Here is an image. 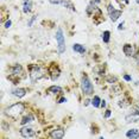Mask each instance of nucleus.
Here are the masks:
<instances>
[{
	"instance_id": "9b49d317",
	"label": "nucleus",
	"mask_w": 139,
	"mask_h": 139,
	"mask_svg": "<svg viewBox=\"0 0 139 139\" xmlns=\"http://www.w3.org/2000/svg\"><path fill=\"white\" fill-rule=\"evenodd\" d=\"M11 73H12V75H14V76H20L23 74V67L20 64H15V66H13L11 68Z\"/></svg>"
},
{
	"instance_id": "20e7f679",
	"label": "nucleus",
	"mask_w": 139,
	"mask_h": 139,
	"mask_svg": "<svg viewBox=\"0 0 139 139\" xmlns=\"http://www.w3.org/2000/svg\"><path fill=\"white\" fill-rule=\"evenodd\" d=\"M43 76H44V71L41 69V67H38V66L30 67V77L32 81H37V80L42 79Z\"/></svg>"
},
{
	"instance_id": "39448f33",
	"label": "nucleus",
	"mask_w": 139,
	"mask_h": 139,
	"mask_svg": "<svg viewBox=\"0 0 139 139\" xmlns=\"http://www.w3.org/2000/svg\"><path fill=\"white\" fill-rule=\"evenodd\" d=\"M107 11H108V14H110V18H111L112 22H117L121 17V13H123L120 10H115L112 5H108Z\"/></svg>"
},
{
	"instance_id": "0eeeda50",
	"label": "nucleus",
	"mask_w": 139,
	"mask_h": 139,
	"mask_svg": "<svg viewBox=\"0 0 139 139\" xmlns=\"http://www.w3.org/2000/svg\"><path fill=\"white\" fill-rule=\"evenodd\" d=\"M123 51H124V54H125L126 56H128V57L134 55V48H133V45H131V44H125L124 48H123Z\"/></svg>"
},
{
	"instance_id": "bb28decb",
	"label": "nucleus",
	"mask_w": 139,
	"mask_h": 139,
	"mask_svg": "<svg viewBox=\"0 0 139 139\" xmlns=\"http://www.w3.org/2000/svg\"><path fill=\"white\" fill-rule=\"evenodd\" d=\"M101 107H106V101H101Z\"/></svg>"
},
{
	"instance_id": "aec40b11",
	"label": "nucleus",
	"mask_w": 139,
	"mask_h": 139,
	"mask_svg": "<svg viewBox=\"0 0 139 139\" xmlns=\"http://www.w3.org/2000/svg\"><path fill=\"white\" fill-rule=\"evenodd\" d=\"M36 19H37V17H32V18L30 19V22H29V23H28V26H31V25L33 24V22H35Z\"/></svg>"
},
{
	"instance_id": "dca6fc26",
	"label": "nucleus",
	"mask_w": 139,
	"mask_h": 139,
	"mask_svg": "<svg viewBox=\"0 0 139 139\" xmlns=\"http://www.w3.org/2000/svg\"><path fill=\"white\" fill-rule=\"evenodd\" d=\"M35 120V118H33V115H31V114H29L26 117H24L23 119H22V121H20V124L22 125H28L30 123H32Z\"/></svg>"
},
{
	"instance_id": "c85d7f7f",
	"label": "nucleus",
	"mask_w": 139,
	"mask_h": 139,
	"mask_svg": "<svg viewBox=\"0 0 139 139\" xmlns=\"http://www.w3.org/2000/svg\"><path fill=\"white\" fill-rule=\"evenodd\" d=\"M137 4H139V0H137Z\"/></svg>"
},
{
	"instance_id": "412c9836",
	"label": "nucleus",
	"mask_w": 139,
	"mask_h": 139,
	"mask_svg": "<svg viewBox=\"0 0 139 139\" xmlns=\"http://www.w3.org/2000/svg\"><path fill=\"white\" fill-rule=\"evenodd\" d=\"M11 24H12V23H11V20H7V22L5 23V28H6V29H8L10 26H11Z\"/></svg>"
},
{
	"instance_id": "ddd939ff",
	"label": "nucleus",
	"mask_w": 139,
	"mask_h": 139,
	"mask_svg": "<svg viewBox=\"0 0 139 139\" xmlns=\"http://www.w3.org/2000/svg\"><path fill=\"white\" fill-rule=\"evenodd\" d=\"M73 50L76 51V52H79V54H84L86 52V48H84L83 45L79 44V43H76V44L73 45Z\"/></svg>"
},
{
	"instance_id": "423d86ee",
	"label": "nucleus",
	"mask_w": 139,
	"mask_h": 139,
	"mask_svg": "<svg viewBox=\"0 0 139 139\" xmlns=\"http://www.w3.org/2000/svg\"><path fill=\"white\" fill-rule=\"evenodd\" d=\"M35 131H33V128H31V127H23L22 130H20V134L24 137V138H32V137H35Z\"/></svg>"
},
{
	"instance_id": "4be33fe9",
	"label": "nucleus",
	"mask_w": 139,
	"mask_h": 139,
	"mask_svg": "<svg viewBox=\"0 0 139 139\" xmlns=\"http://www.w3.org/2000/svg\"><path fill=\"white\" fill-rule=\"evenodd\" d=\"M124 80H125V81H131L132 79H131L130 75H124Z\"/></svg>"
},
{
	"instance_id": "a211bd4d",
	"label": "nucleus",
	"mask_w": 139,
	"mask_h": 139,
	"mask_svg": "<svg viewBox=\"0 0 139 139\" xmlns=\"http://www.w3.org/2000/svg\"><path fill=\"white\" fill-rule=\"evenodd\" d=\"M92 105H93L94 107H100V106H101V100H100V97L97 96V95H95V96L93 97Z\"/></svg>"
},
{
	"instance_id": "7ed1b4c3",
	"label": "nucleus",
	"mask_w": 139,
	"mask_h": 139,
	"mask_svg": "<svg viewBox=\"0 0 139 139\" xmlns=\"http://www.w3.org/2000/svg\"><path fill=\"white\" fill-rule=\"evenodd\" d=\"M56 41L58 44V52L63 54L66 51V39H64V36H63V30L61 28H58L56 31Z\"/></svg>"
},
{
	"instance_id": "f03ea898",
	"label": "nucleus",
	"mask_w": 139,
	"mask_h": 139,
	"mask_svg": "<svg viewBox=\"0 0 139 139\" xmlns=\"http://www.w3.org/2000/svg\"><path fill=\"white\" fill-rule=\"evenodd\" d=\"M81 89H82L83 94H86V95H92V94L94 93L93 84H92L90 80H89L87 76H82V80H81Z\"/></svg>"
},
{
	"instance_id": "f8f14e48",
	"label": "nucleus",
	"mask_w": 139,
	"mask_h": 139,
	"mask_svg": "<svg viewBox=\"0 0 139 139\" xmlns=\"http://www.w3.org/2000/svg\"><path fill=\"white\" fill-rule=\"evenodd\" d=\"M126 137L127 138H139V131L133 128V130H130L126 132Z\"/></svg>"
},
{
	"instance_id": "4468645a",
	"label": "nucleus",
	"mask_w": 139,
	"mask_h": 139,
	"mask_svg": "<svg viewBox=\"0 0 139 139\" xmlns=\"http://www.w3.org/2000/svg\"><path fill=\"white\" fill-rule=\"evenodd\" d=\"M31 10H32V2L30 0H25L24 1V6H23V12L24 13H29V12H31Z\"/></svg>"
},
{
	"instance_id": "6ab92c4d",
	"label": "nucleus",
	"mask_w": 139,
	"mask_h": 139,
	"mask_svg": "<svg viewBox=\"0 0 139 139\" xmlns=\"http://www.w3.org/2000/svg\"><path fill=\"white\" fill-rule=\"evenodd\" d=\"M110 31H105L103 33H102V41L105 43H108L110 42Z\"/></svg>"
},
{
	"instance_id": "2eb2a0df",
	"label": "nucleus",
	"mask_w": 139,
	"mask_h": 139,
	"mask_svg": "<svg viewBox=\"0 0 139 139\" xmlns=\"http://www.w3.org/2000/svg\"><path fill=\"white\" fill-rule=\"evenodd\" d=\"M48 93H50V94H59V93H62V88L58 87V86H51V87L48 88Z\"/></svg>"
},
{
	"instance_id": "5701e85b",
	"label": "nucleus",
	"mask_w": 139,
	"mask_h": 139,
	"mask_svg": "<svg viewBox=\"0 0 139 139\" xmlns=\"http://www.w3.org/2000/svg\"><path fill=\"white\" fill-rule=\"evenodd\" d=\"M50 2H51V4H61L62 0H50Z\"/></svg>"
},
{
	"instance_id": "6e6552de",
	"label": "nucleus",
	"mask_w": 139,
	"mask_h": 139,
	"mask_svg": "<svg viewBox=\"0 0 139 139\" xmlns=\"http://www.w3.org/2000/svg\"><path fill=\"white\" fill-rule=\"evenodd\" d=\"M11 93H12V95L17 97H23L26 94V89H24V88H13L11 90Z\"/></svg>"
},
{
	"instance_id": "cd10ccee",
	"label": "nucleus",
	"mask_w": 139,
	"mask_h": 139,
	"mask_svg": "<svg viewBox=\"0 0 139 139\" xmlns=\"http://www.w3.org/2000/svg\"><path fill=\"white\" fill-rule=\"evenodd\" d=\"M118 29H119V30H123V29H124V23H121V24L118 26Z\"/></svg>"
},
{
	"instance_id": "f257e3e1",
	"label": "nucleus",
	"mask_w": 139,
	"mask_h": 139,
	"mask_svg": "<svg viewBox=\"0 0 139 139\" xmlns=\"http://www.w3.org/2000/svg\"><path fill=\"white\" fill-rule=\"evenodd\" d=\"M24 111V105L22 103V102H17V103H14L12 106H10L7 110H6V114L7 115H10V117H18L19 114H22V112Z\"/></svg>"
},
{
	"instance_id": "a878e982",
	"label": "nucleus",
	"mask_w": 139,
	"mask_h": 139,
	"mask_svg": "<svg viewBox=\"0 0 139 139\" xmlns=\"http://www.w3.org/2000/svg\"><path fill=\"white\" fill-rule=\"evenodd\" d=\"M64 101H67V99H66V97H62V99H61V100L58 101V103H63Z\"/></svg>"
},
{
	"instance_id": "f3484780",
	"label": "nucleus",
	"mask_w": 139,
	"mask_h": 139,
	"mask_svg": "<svg viewBox=\"0 0 139 139\" xmlns=\"http://www.w3.org/2000/svg\"><path fill=\"white\" fill-rule=\"evenodd\" d=\"M64 7H67V8H70L71 11H75V7H74V5L70 2L69 0H62V2H61Z\"/></svg>"
},
{
	"instance_id": "b1692460",
	"label": "nucleus",
	"mask_w": 139,
	"mask_h": 139,
	"mask_svg": "<svg viewBox=\"0 0 139 139\" xmlns=\"http://www.w3.org/2000/svg\"><path fill=\"white\" fill-rule=\"evenodd\" d=\"M107 80H108V82H115V81H117V79H115V77H108V79H107Z\"/></svg>"
},
{
	"instance_id": "1a4fd4ad",
	"label": "nucleus",
	"mask_w": 139,
	"mask_h": 139,
	"mask_svg": "<svg viewBox=\"0 0 139 139\" xmlns=\"http://www.w3.org/2000/svg\"><path fill=\"white\" fill-rule=\"evenodd\" d=\"M50 137L54 139H61L64 137V131H63V128H57L55 131H52L51 132V134H50Z\"/></svg>"
},
{
	"instance_id": "9d476101",
	"label": "nucleus",
	"mask_w": 139,
	"mask_h": 139,
	"mask_svg": "<svg viewBox=\"0 0 139 139\" xmlns=\"http://www.w3.org/2000/svg\"><path fill=\"white\" fill-rule=\"evenodd\" d=\"M50 74H51V80H52V81H56V80L59 77L61 71H59V69H58L56 66H52V67L50 68Z\"/></svg>"
},
{
	"instance_id": "393cba45",
	"label": "nucleus",
	"mask_w": 139,
	"mask_h": 139,
	"mask_svg": "<svg viewBox=\"0 0 139 139\" xmlns=\"http://www.w3.org/2000/svg\"><path fill=\"white\" fill-rule=\"evenodd\" d=\"M105 117H106V118H110V117H111V111L107 110V111H106V114H105Z\"/></svg>"
}]
</instances>
